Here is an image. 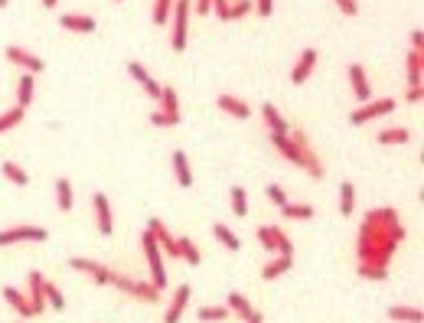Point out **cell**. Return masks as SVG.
Instances as JSON below:
<instances>
[{
    "mask_svg": "<svg viewBox=\"0 0 424 323\" xmlns=\"http://www.w3.org/2000/svg\"><path fill=\"white\" fill-rule=\"evenodd\" d=\"M20 242H49V232L42 226H10L0 229V248L20 245Z\"/></svg>",
    "mask_w": 424,
    "mask_h": 323,
    "instance_id": "cell-8",
    "label": "cell"
},
{
    "mask_svg": "<svg viewBox=\"0 0 424 323\" xmlns=\"http://www.w3.org/2000/svg\"><path fill=\"white\" fill-rule=\"evenodd\" d=\"M212 235L219 238V245L229 248V251H238V248H242V238L235 235L229 226H222V222H215V226H212Z\"/></svg>",
    "mask_w": 424,
    "mask_h": 323,
    "instance_id": "cell-30",
    "label": "cell"
},
{
    "mask_svg": "<svg viewBox=\"0 0 424 323\" xmlns=\"http://www.w3.org/2000/svg\"><path fill=\"white\" fill-rule=\"evenodd\" d=\"M212 3H215V0H193V13L206 17V13H212Z\"/></svg>",
    "mask_w": 424,
    "mask_h": 323,
    "instance_id": "cell-47",
    "label": "cell"
},
{
    "mask_svg": "<svg viewBox=\"0 0 424 323\" xmlns=\"http://www.w3.org/2000/svg\"><path fill=\"white\" fill-rule=\"evenodd\" d=\"M291 265H294V255H277L275 261H268L265 268H261V278H265V281L281 278V274H287V271H291Z\"/></svg>",
    "mask_w": 424,
    "mask_h": 323,
    "instance_id": "cell-27",
    "label": "cell"
},
{
    "mask_svg": "<svg viewBox=\"0 0 424 323\" xmlns=\"http://www.w3.org/2000/svg\"><path fill=\"white\" fill-rule=\"evenodd\" d=\"M59 26L69 33H95L98 30L95 17H88V13H63V17H59Z\"/></svg>",
    "mask_w": 424,
    "mask_h": 323,
    "instance_id": "cell-19",
    "label": "cell"
},
{
    "mask_svg": "<svg viewBox=\"0 0 424 323\" xmlns=\"http://www.w3.org/2000/svg\"><path fill=\"white\" fill-rule=\"evenodd\" d=\"M215 105H219V111H225V115H232V118H238V121L252 118V105L238 95H219L215 98Z\"/></svg>",
    "mask_w": 424,
    "mask_h": 323,
    "instance_id": "cell-18",
    "label": "cell"
},
{
    "mask_svg": "<svg viewBox=\"0 0 424 323\" xmlns=\"http://www.w3.org/2000/svg\"><path fill=\"white\" fill-rule=\"evenodd\" d=\"M229 317H232V313H229V307H199V310H196V320H202V323H219V320H229Z\"/></svg>",
    "mask_w": 424,
    "mask_h": 323,
    "instance_id": "cell-36",
    "label": "cell"
},
{
    "mask_svg": "<svg viewBox=\"0 0 424 323\" xmlns=\"http://www.w3.org/2000/svg\"><path fill=\"white\" fill-rule=\"evenodd\" d=\"M56 206H59L63 213H69L75 206V190H72V183H69V176H59V180H56Z\"/></svg>",
    "mask_w": 424,
    "mask_h": 323,
    "instance_id": "cell-26",
    "label": "cell"
},
{
    "mask_svg": "<svg viewBox=\"0 0 424 323\" xmlns=\"http://www.w3.org/2000/svg\"><path fill=\"white\" fill-rule=\"evenodd\" d=\"M10 7V0H0V10H7Z\"/></svg>",
    "mask_w": 424,
    "mask_h": 323,
    "instance_id": "cell-52",
    "label": "cell"
},
{
    "mask_svg": "<svg viewBox=\"0 0 424 323\" xmlns=\"http://www.w3.org/2000/svg\"><path fill=\"white\" fill-rule=\"evenodd\" d=\"M395 111V98H369L366 105H359L356 111L350 115V124H369V121L382 118V115H392Z\"/></svg>",
    "mask_w": 424,
    "mask_h": 323,
    "instance_id": "cell-7",
    "label": "cell"
},
{
    "mask_svg": "<svg viewBox=\"0 0 424 323\" xmlns=\"http://www.w3.org/2000/svg\"><path fill=\"white\" fill-rule=\"evenodd\" d=\"M92 209H95V226L101 235H111L115 232V219H111V203H108L105 193L92 196Z\"/></svg>",
    "mask_w": 424,
    "mask_h": 323,
    "instance_id": "cell-14",
    "label": "cell"
},
{
    "mask_svg": "<svg viewBox=\"0 0 424 323\" xmlns=\"http://www.w3.org/2000/svg\"><path fill=\"white\" fill-rule=\"evenodd\" d=\"M3 56H7V63L20 65L23 72H30V76H40L42 69H46V59H40L36 53L23 49V46H7V49H3Z\"/></svg>",
    "mask_w": 424,
    "mask_h": 323,
    "instance_id": "cell-9",
    "label": "cell"
},
{
    "mask_svg": "<svg viewBox=\"0 0 424 323\" xmlns=\"http://www.w3.org/2000/svg\"><path fill=\"white\" fill-rule=\"evenodd\" d=\"M343 17H359V0H333Z\"/></svg>",
    "mask_w": 424,
    "mask_h": 323,
    "instance_id": "cell-44",
    "label": "cell"
},
{
    "mask_svg": "<svg viewBox=\"0 0 424 323\" xmlns=\"http://www.w3.org/2000/svg\"><path fill=\"white\" fill-rule=\"evenodd\" d=\"M17 323H23V320H17Z\"/></svg>",
    "mask_w": 424,
    "mask_h": 323,
    "instance_id": "cell-53",
    "label": "cell"
},
{
    "mask_svg": "<svg viewBox=\"0 0 424 323\" xmlns=\"http://www.w3.org/2000/svg\"><path fill=\"white\" fill-rule=\"evenodd\" d=\"M405 76H408V85H421L424 76V53L421 49H411L408 59H405Z\"/></svg>",
    "mask_w": 424,
    "mask_h": 323,
    "instance_id": "cell-23",
    "label": "cell"
},
{
    "mask_svg": "<svg viewBox=\"0 0 424 323\" xmlns=\"http://www.w3.org/2000/svg\"><path fill=\"white\" fill-rule=\"evenodd\" d=\"M252 10H254V3H252V0H235V3H232V10H229V20H242V17H248Z\"/></svg>",
    "mask_w": 424,
    "mask_h": 323,
    "instance_id": "cell-42",
    "label": "cell"
},
{
    "mask_svg": "<svg viewBox=\"0 0 424 323\" xmlns=\"http://www.w3.org/2000/svg\"><path fill=\"white\" fill-rule=\"evenodd\" d=\"M170 10H173V0H154V7H150L154 26H167V23H170Z\"/></svg>",
    "mask_w": 424,
    "mask_h": 323,
    "instance_id": "cell-39",
    "label": "cell"
},
{
    "mask_svg": "<svg viewBox=\"0 0 424 323\" xmlns=\"http://www.w3.org/2000/svg\"><path fill=\"white\" fill-rule=\"evenodd\" d=\"M147 229H150V232H154V238H157L160 255H163V258H177V261H180V238H173V235H170V232H167V226H163L160 219H154V215H150Z\"/></svg>",
    "mask_w": 424,
    "mask_h": 323,
    "instance_id": "cell-10",
    "label": "cell"
},
{
    "mask_svg": "<svg viewBox=\"0 0 424 323\" xmlns=\"http://www.w3.org/2000/svg\"><path fill=\"white\" fill-rule=\"evenodd\" d=\"M405 101H408V105H421V101H424V88L421 85H408V88H405Z\"/></svg>",
    "mask_w": 424,
    "mask_h": 323,
    "instance_id": "cell-45",
    "label": "cell"
},
{
    "mask_svg": "<svg viewBox=\"0 0 424 323\" xmlns=\"http://www.w3.org/2000/svg\"><path fill=\"white\" fill-rule=\"evenodd\" d=\"M254 238H258L261 248H268V251H277V255H294V242L287 238V232L281 226H258L254 229Z\"/></svg>",
    "mask_w": 424,
    "mask_h": 323,
    "instance_id": "cell-6",
    "label": "cell"
},
{
    "mask_svg": "<svg viewBox=\"0 0 424 323\" xmlns=\"http://www.w3.org/2000/svg\"><path fill=\"white\" fill-rule=\"evenodd\" d=\"M245 323H265V317H261V313H258V310H252V313H248V317H245Z\"/></svg>",
    "mask_w": 424,
    "mask_h": 323,
    "instance_id": "cell-50",
    "label": "cell"
},
{
    "mask_svg": "<svg viewBox=\"0 0 424 323\" xmlns=\"http://www.w3.org/2000/svg\"><path fill=\"white\" fill-rule=\"evenodd\" d=\"M42 284H46V278H42L40 271H30V274H26V301H30V307H33V317L46 313V294H42Z\"/></svg>",
    "mask_w": 424,
    "mask_h": 323,
    "instance_id": "cell-13",
    "label": "cell"
},
{
    "mask_svg": "<svg viewBox=\"0 0 424 323\" xmlns=\"http://www.w3.org/2000/svg\"><path fill=\"white\" fill-rule=\"evenodd\" d=\"M229 10H232V0H215V3H212V13L225 23H229Z\"/></svg>",
    "mask_w": 424,
    "mask_h": 323,
    "instance_id": "cell-46",
    "label": "cell"
},
{
    "mask_svg": "<svg viewBox=\"0 0 424 323\" xmlns=\"http://www.w3.org/2000/svg\"><path fill=\"white\" fill-rule=\"evenodd\" d=\"M42 294H46V307H53V310H65V297L59 291V284L56 281H46L42 284Z\"/></svg>",
    "mask_w": 424,
    "mask_h": 323,
    "instance_id": "cell-37",
    "label": "cell"
},
{
    "mask_svg": "<svg viewBox=\"0 0 424 323\" xmlns=\"http://www.w3.org/2000/svg\"><path fill=\"white\" fill-rule=\"evenodd\" d=\"M229 203H232L235 219H245V215H248V193H245L242 186H232V190H229Z\"/></svg>",
    "mask_w": 424,
    "mask_h": 323,
    "instance_id": "cell-35",
    "label": "cell"
},
{
    "mask_svg": "<svg viewBox=\"0 0 424 323\" xmlns=\"http://www.w3.org/2000/svg\"><path fill=\"white\" fill-rule=\"evenodd\" d=\"M389 320H395V323H424V310L421 307H408V304H395V307H389Z\"/></svg>",
    "mask_w": 424,
    "mask_h": 323,
    "instance_id": "cell-25",
    "label": "cell"
},
{
    "mask_svg": "<svg viewBox=\"0 0 424 323\" xmlns=\"http://www.w3.org/2000/svg\"><path fill=\"white\" fill-rule=\"evenodd\" d=\"M23 121H26V108H10V111H3L0 115V134H7V131H13V128H20Z\"/></svg>",
    "mask_w": 424,
    "mask_h": 323,
    "instance_id": "cell-32",
    "label": "cell"
},
{
    "mask_svg": "<svg viewBox=\"0 0 424 323\" xmlns=\"http://www.w3.org/2000/svg\"><path fill=\"white\" fill-rule=\"evenodd\" d=\"M225 307H229V313H232V317H242V320L254 310L252 301H248L245 294H238V291H229V294H225Z\"/></svg>",
    "mask_w": 424,
    "mask_h": 323,
    "instance_id": "cell-28",
    "label": "cell"
},
{
    "mask_svg": "<svg viewBox=\"0 0 424 323\" xmlns=\"http://www.w3.org/2000/svg\"><path fill=\"white\" fill-rule=\"evenodd\" d=\"M160 111H170V115H180V95H177V88L173 85H163V92H160Z\"/></svg>",
    "mask_w": 424,
    "mask_h": 323,
    "instance_id": "cell-40",
    "label": "cell"
},
{
    "mask_svg": "<svg viewBox=\"0 0 424 323\" xmlns=\"http://www.w3.org/2000/svg\"><path fill=\"white\" fill-rule=\"evenodd\" d=\"M190 297H193V288L190 284H180V288L173 291V301H170L167 313H163V323H180L183 310L190 307Z\"/></svg>",
    "mask_w": 424,
    "mask_h": 323,
    "instance_id": "cell-16",
    "label": "cell"
},
{
    "mask_svg": "<svg viewBox=\"0 0 424 323\" xmlns=\"http://www.w3.org/2000/svg\"><path fill=\"white\" fill-rule=\"evenodd\" d=\"M405 235L408 232L398 219V209H392V206L369 209L359 232H356V261H359L356 271H359V278L375 281V284L389 278V265H392L395 251L402 248Z\"/></svg>",
    "mask_w": 424,
    "mask_h": 323,
    "instance_id": "cell-1",
    "label": "cell"
},
{
    "mask_svg": "<svg viewBox=\"0 0 424 323\" xmlns=\"http://www.w3.org/2000/svg\"><path fill=\"white\" fill-rule=\"evenodd\" d=\"M190 17H193V0H173V10H170V49L183 53L186 40H190Z\"/></svg>",
    "mask_w": 424,
    "mask_h": 323,
    "instance_id": "cell-3",
    "label": "cell"
},
{
    "mask_svg": "<svg viewBox=\"0 0 424 323\" xmlns=\"http://www.w3.org/2000/svg\"><path fill=\"white\" fill-rule=\"evenodd\" d=\"M140 245H144V258H147V268H150V284L157 288V291H167V268H163V255H160V245L157 238H154V232H144L140 235Z\"/></svg>",
    "mask_w": 424,
    "mask_h": 323,
    "instance_id": "cell-5",
    "label": "cell"
},
{
    "mask_svg": "<svg viewBox=\"0 0 424 323\" xmlns=\"http://www.w3.org/2000/svg\"><path fill=\"white\" fill-rule=\"evenodd\" d=\"M170 163H173V176H177V183H180V190H190L193 186V170H190V157L183 151H173V157H170Z\"/></svg>",
    "mask_w": 424,
    "mask_h": 323,
    "instance_id": "cell-21",
    "label": "cell"
},
{
    "mask_svg": "<svg viewBox=\"0 0 424 323\" xmlns=\"http://www.w3.org/2000/svg\"><path fill=\"white\" fill-rule=\"evenodd\" d=\"M33 92H36V76L23 72L20 82H17V105H20V108H30L33 105Z\"/></svg>",
    "mask_w": 424,
    "mask_h": 323,
    "instance_id": "cell-29",
    "label": "cell"
},
{
    "mask_svg": "<svg viewBox=\"0 0 424 323\" xmlns=\"http://www.w3.org/2000/svg\"><path fill=\"white\" fill-rule=\"evenodd\" d=\"M352 213H356V186L339 183V215H352Z\"/></svg>",
    "mask_w": 424,
    "mask_h": 323,
    "instance_id": "cell-34",
    "label": "cell"
},
{
    "mask_svg": "<svg viewBox=\"0 0 424 323\" xmlns=\"http://www.w3.org/2000/svg\"><path fill=\"white\" fill-rule=\"evenodd\" d=\"M183 121V111L180 115H170V111H150V124L154 128H177Z\"/></svg>",
    "mask_w": 424,
    "mask_h": 323,
    "instance_id": "cell-41",
    "label": "cell"
},
{
    "mask_svg": "<svg viewBox=\"0 0 424 323\" xmlns=\"http://www.w3.org/2000/svg\"><path fill=\"white\" fill-rule=\"evenodd\" d=\"M111 288H117L121 294H127V297H134V301L140 304H157L160 301V291L150 284V281H138L131 278V274H121V271L111 268V281H108Z\"/></svg>",
    "mask_w": 424,
    "mask_h": 323,
    "instance_id": "cell-4",
    "label": "cell"
},
{
    "mask_svg": "<svg viewBox=\"0 0 424 323\" xmlns=\"http://www.w3.org/2000/svg\"><path fill=\"white\" fill-rule=\"evenodd\" d=\"M265 193H268V199H271V203H275L277 209L291 203V199H287V190H284V186H277V183H271V186L265 190Z\"/></svg>",
    "mask_w": 424,
    "mask_h": 323,
    "instance_id": "cell-43",
    "label": "cell"
},
{
    "mask_svg": "<svg viewBox=\"0 0 424 323\" xmlns=\"http://www.w3.org/2000/svg\"><path fill=\"white\" fill-rule=\"evenodd\" d=\"M350 85H352V95H356V101H359V105H366V101L372 98V85H369V76H366L362 63H352L350 65Z\"/></svg>",
    "mask_w": 424,
    "mask_h": 323,
    "instance_id": "cell-17",
    "label": "cell"
},
{
    "mask_svg": "<svg viewBox=\"0 0 424 323\" xmlns=\"http://www.w3.org/2000/svg\"><path fill=\"white\" fill-rule=\"evenodd\" d=\"M69 268L85 274V278H92L95 284H108V281H111V268L95 258H69Z\"/></svg>",
    "mask_w": 424,
    "mask_h": 323,
    "instance_id": "cell-11",
    "label": "cell"
},
{
    "mask_svg": "<svg viewBox=\"0 0 424 323\" xmlns=\"http://www.w3.org/2000/svg\"><path fill=\"white\" fill-rule=\"evenodd\" d=\"M117 3H121V0H117Z\"/></svg>",
    "mask_w": 424,
    "mask_h": 323,
    "instance_id": "cell-54",
    "label": "cell"
},
{
    "mask_svg": "<svg viewBox=\"0 0 424 323\" xmlns=\"http://www.w3.org/2000/svg\"><path fill=\"white\" fill-rule=\"evenodd\" d=\"M254 10H258V17H271L275 13V0H258Z\"/></svg>",
    "mask_w": 424,
    "mask_h": 323,
    "instance_id": "cell-48",
    "label": "cell"
},
{
    "mask_svg": "<svg viewBox=\"0 0 424 323\" xmlns=\"http://www.w3.org/2000/svg\"><path fill=\"white\" fill-rule=\"evenodd\" d=\"M180 261H186V265H193V268H199V248H196V242L193 238H180Z\"/></svg>",
    "mask_w": 424,
    "mask_h": 323,
    "instance_id": "cell-38",
    "label": "cell"
},
{
    "mask_svg": "<svg viewBox=\"0 0 424 323\" xmlns=\"http://www.w3.org/2000/svg\"><path fill=\"white\" fill-rule=\"evenodd\" d=\"M0 170H3V176H7V180H10L13 186H30V173L23 170L20 163L3 160V163H0Z\"/></svg>",
    "mask_w": 424,
    "mask_h": 323,
    "instance_id": "cell-31",
    "label": "cell"
},
{
    "mask_svg": "<svg viewBox=\"0 0 424 323\" xmlns=\"http://www.w3.org/2000/svg\"><path fill=\"white\" fill-rule=\"evenodd\" d=\"M0 294H3V301L17 310V317H20V320H33V307H30V301H26V294H23L20 288H3Z\"/></svg>",
    "mask_w": 424,
    "mask_h": 323,
    "instance_id": "cell-20",
    "label": "cell"
},
{
    "mask_svg": "<svg viewBox=\"0 0 424 323\" xmlns=\"http://www.w3.org/2000/svg\"><path fill=\"white\" fill-rule=\"evenodd\" d=\"M42 7H46V10H53V7H59V0H42Z\"/></svg>",
    "mask_w": 424,
    "mask_h": 323,
    "instance_id": "cell-51",
    "label": "cell"
},
{
    "mask_svg": "<svg viewBox=\"0 0 424 323\" xmlns=\"http://www.w3.org/2000/svg\"><path fill=\"white\" fill-rule=\"evenodd\" d=\"M261 118H265V124H268V131H271V134H291V124H287L284 115H281L271 101H265V105H261Z\"/></svg>",
    "mask_w": 424,
    "mask_h": 323,
    "instance_id": "cell-22",
    "label": "cell"
},
{
    "mask_svg": "<svg viewBox=\"0 0 424 323\" xmlns=\"http://www.w3.org/2000/svg\"><path fill=\"white\" fill-rule=\"evenodd\" d=\"M127 76L134 78V82H138V85L144 88L150 98H154V101H160V92H163V85H160L154 76H147V69H144L138 59H127Z\"/></svg>",
    "mask_w": 424,
    "mask_h": 323,
    "instance_id": "cell-12",
    "label": "cell"
},
{
    "mask_svg": "<svg viewBox=\"0 0 424 323\" xmlns=\"http://www.w3.org/2000/svg\"><path fill=\"white\" fill-rule=\"evenodd\" d=\"M317 59H320V53L313 49V46H307V49L300 53V59H297V65L291 69V82H294V85H304V82L310 78V72L317 69Z\"/></svg>",
    "mask_w": 424,
    "mask_h": 323,
    "instance_id": "cell-15",
    "label": "cell"
},
{
    "mask_svg": "<svg viewBox=\"0 0 424 323\" xmlns=\"http://www.w3.org/2000/svg\"><path fill=\"white\" fill-rule=\"evenodd\" d=\"M281 213H284V219H294V222H304V219L317 215L310 203H287V206H281Z\"/></svg>",
    "mask_w": 424,
    "mask_h": 323,
    "instance_id": "cell-33",
    "label": "cell"
},
{
    "mask_svg": "<svg viewBox=\"0 0 424 323\" xmlns=\"http://www.w3.org/2000/svg\"><path fill=\"white\" fill-rule=\"evenodd\" d=\"M408 140H411V131L408 128H385L375 134V144H382V147H402Z\"/></svg>",
    "mask_w": 424,
    "mask_h": 323,
    "instance_id": "cell-24",
    "label": "cell"
},
{
    "mask_svg": "<svg viewBox=\"0 0 424 323\" xmlns=\"http://www.w3.org/2000/svg\"><path fill=\"white\" fill-rule=\"evenodd\" d=\"M421 43H424V30H414L411 33V49H421Z\"/></svg>",
    "mask_w": 424,
    "mask_h": 323,
    "instance_id": "cell-49",
    "label": "cell"
},
{
    "mask_svg": "<svg viewBox=\"0 0 424 323\" xmlns=\"http://www.w3.org/2000/svg\"><path fill=\"white\" fill-rule=\"evenodd\" d=\"M271 147H275L277 154H284L294 167L307 170L313 180H323V176H327V167H323V160L317 157V151L310 147V138L304 131L291 128V134H271Z\"/></svg>",
    "mask_w": 424,
    "mask_h": 323,
    "instance_id": "cell-2",
    "label": "cell"
}]
</instances>
